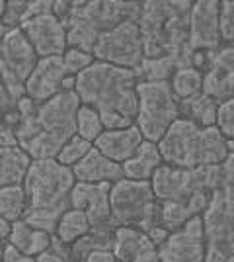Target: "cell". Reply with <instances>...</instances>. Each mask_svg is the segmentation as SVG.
<instances>
[{"label": "cell", "mask_w": 234, "mask_h": 262, "mask_svg": "<svg viewBox=\"0 0 234 262\" xmlns=\"http://www.w3.org/2000/svg\"><path fill=\"white\" fill-rule=\"evenodd\" d=\"M137 84L135 71L96 61L76 77L74 92L84 106L100 114L106 129H123L135 125L137 120Z\"/></svg>", "instance_id": "cell-1"}, {"label": "cell", "mask_w": 234, "mask_h": 262, "mask_svg": "<svg viewBox=\"0 0 234 262\" xmlns=\"http://www.w3.org/2000/svg\"><path fill=\"white\" fill-rule=\"evenodd\" d=\"M82 102L76 92H61L39 104L34 116L23 118L16 127L20 147L34 161L57 159L68 139L76 135V116Z\"/></svg>", "instance_id": "cell-2"}, {"label": "cell", "mask_w": 234, "mask_h": 262, "mask_svg": "<svg viewBox=\"0 0 234 262\" xmlns=\"http://www.w3.org/2000/svg\"><path fill=\"white\" fill-rule=\"evenodd\" d=\"M193 2H143L139 30L145 45V59L174 57L179 67H191L193 51L190 49V12Z\"/></svg>", "instance_id": "cell-3"}, {"label": "cell", "mask_w": 234, "mask_h": 262, "mask_svg": "<svg viewBox=\"0 0 234 262\" xmlns=\"http://www.w3.org/2000/svg\"><path fill=\"white\" fill-rule=\"evenodd\" d=\"M76 184L72 168L61 164L57 159L34 161L25 176L28 211L23 221L35 229L55 235L59 219L70 209V194Z\"/></svg>", "instance_id": "cell-4"}, {"label": "cell", "mask_w": 234, "mask_h": 262, "mask_svg": "<svg viewBox=\"0 0 234 262\" xmlns=\"http://www.w3.org/2000/svg\"><path fill=\"white\" fill-rule=\"evenodd\" d=\"M164 164L178 168L219 166L228 155V139L217 125L201 127L193 121L179 118L172 123L162 141L158 143Z\"/></svg>", "instance_id": "cell-5"}, {"label": "cell", "mask_w": 234, "mask_h": 262, "mask_svg": "<svg viewBox=\"0 0 234 262\" xmlns=\"http://www.w3.org/2000/svg\"><path fill=\"white\" fill-rule=\"evenodd\" d=\"M143 2H72L67 22L68 47L92 53L101 35L127 20H139Z\"/></svg>", "instance_id": "cell-6"}, {"label": "cell", "mask_w": 234, "mask_h": 262, "mask_svg": "<svg viewBox=\"0 0 234 262\" xmlns=\"http://www.w3.org/2000/svg\"><path fill=\"white\" fill-rule=\"evenodd\" d=\"M207 260L234 262V151L223 163V174L203 213Z\"/></svg>", "instance_id": "cell-7"}, {"label": "cell", "mask_w": 234, "mask_h": 262, "mask_svg": "<svg viewBox=\"0 0 234 262\" xmlns=\"http://www.w3.org/2000/svg\"><path fill=\"white\" fill-rule=\"evenodd\" d=\"M112 217L117 227H137L148 231L160 227V202L156 200L150 180L123 178L112 186Z\"/></svg>", "instance_id": "cell-8"}, {"label": "cell", "mask_w": 234, "mask_h": 262, "mask_svg": "<svg viewBox=\"0 0 234 262\" xmlns=\"http://www.w3.org/2000/svg\"><path fill=\"white\" fill-rule=\"evenodd\" d=\"M137 98L139 108L135 125L146 141L160 143L172 123L179 120V100L170 80H139Z\"/></svg>", "instance_id": "cell-9"}, {"label": "cell", "mask_w": 234, "mask_h": 262, "mask_svg": "<svg viewBox=\"0 0 234 262\" xmlns=\"http://www.w3.org/2000/svg\"><path fill=\"white\" fill-rule=\"evenodd\" d=\"M223 174V164L178 168L162 164L154 172L150 184L158 202H184V200H211Z\"/></svg>", "instance_id": "cell-10"}, {"label": "cell", "mask_w": 234, "mask_h": 262, "mask_svg": "<svg viewBox=\"0 0 234 262\" xmlns=\"http://www.w3.org/2000/svg\"><path fill=\"white\" fill-rule=\"evenodd\" d=\"M92 53L96 61L137 71L145 61V45L139 24L135 20H127L115 26L98 39Z\"/></svg>", "instance_id": "cell-11"}, {"label": "cell", "mask_w": 234, "mask_h": 262, "mask_svg": "<svg viewBox=\"0 0 234 262\" xmlns=\"http://www.w3.org/2000/svg\"><path fill=\"white\" fill-rule=\"evenodd\" d=\"M160 262H205L207 260V237L203 215L191 217L188 223L172 231L168 239L158 247Z\"/></svg>", "instance_id": "cell-12"}, {"label": "cell", "mask_w": 234, "mask_h": 262, "mask_svg": "<svg viewBox=\"0 0 234 262\" xmlns=\"http://www.w3.org/2000/svg\"><path fill=\"white\" fill-rule=\"evenodd\" d=\"M223 47L221 37V2L199 0L190 12V49L193 53L213 55Z\"/></svg>", "instance_id": "cell-13"}, {"label": "cell", "mask_w": 234, "mask_h": 262, "mask_svg": "<svg viewBox=\"0 0 234 262\" xmlns=\"http://www.w3.org/2000/svg\"><path fill=\"white\" fill-rule=\"evenodd\" d=\"M2 45H0V73L20 78L28 82L34 69L39 63V55L30 43L22 28H2Z\"/></svg>", "instance_id": "cell-14"}, {"label": "cell", "mask_w": 234, "mask_h": 262, "mask_svg": "<svg viewBox=\"0 0 234 262\" xmlns=\"http://www.w3.org/2000/svg\"><path fill=\"white\" fill-rule=\"evenodd\" d=\"M113 184H88L76 182L70 194V208L80 209L88 215L92 229H117L112 217V194Z\"/></svg>", "instance_id": "cell-15"}, {"label": "cell", "mask_w": 234, "mask_h": 262, "mask_svg": "<svg viewBox=\"0 0 234 262\" xmlns=\"http://www.w3.org/2000/svg\"><path fill=\"white\" fill-rule=\"evenodd\" d=\"M22 32L35 47L39 59L45 57H63L68 49L67 26L55 14H43L32 18L22 26Z\"/></svg>", "instance_id": "cell-16"}, {"label": "cell", "mask_w": 234, "mask_h": 262, "mask_svg": "<svg viewBox=\"0 0 234 262\" xmlns=\"http://www.w3.org/2000/svg\"><path fill=\"white\" fill-rule=\"evenodd\" d=\"M67 77L70 75L67 73L63 57L39 59L32 77L25 82V94H28V98L34 100L35 104H43L63 92V84H65Z\"/></svg>", "instance_id": "cell-17"}, {"label": "cell", "mask_w": 234, "mask_h": 262, "mask_svg": "<svg viewBox=\"0 0 234 262\" xmlns=\"http://www.w3.org/2000/svg\"><path fill=\"white\" fill-rule=\"evenodd\" d=\"M112 251L119 262H160L158 245L137 227H117Z\"/></svg>", "instance_id": "cell-18"}, {"label": "cell", "mask_w": 234, "mask_h": 262, "mask_svg": "<svg viewBox=\"0 0 234 262\" xmlns=\"http://www.w3.org/2000/svg\"><path fill=\"white\" fill-rule=\"evenodd\" d=\"M72 172L76 182H88V184H115L125 178L123 164L108 159L96 147H92V151L72 168Z\"/></svg>", "instance_id": "cell-19"}, {"label": "cell", "mask_w": 234, "mask_h": 262, "mask_svg": "<svg viewBox=\"0 0 234 262\" xmlns=\"http://www.w3.org/2000/svg\"><path fill=\"white\" fill-rule=\"evenodd\" d=\"M143 141H145V137H143L141 129L137 125H131V127H123V129H106L96 139L94 147L101 151L108 159L123 164L137 153V149L141 147Z\"/></svg>", "instance_id": "cell-20"}, {"label": "cell", "mask_w": 234, "mask_h": 262, "mask_svg": "<svg viewBox=\"0 0 234 262\" xmlns=\"http://www.w3.org/2000/svg\"><path fill=\"white\" fill-rule=\"evenodd\" d=\"M162 164L164 161L158 149V143L145 139L137 149V153L123 163V172H125V178H131V180H152L154 172Z\"/></svg>", "instance_id": "cell-21"}, {"label": "cell", "mask_w": 234, "mask_h": 262, "mask_svg": "<svg viewBox=\"0 0 234 262\" xmlns=\"http://www.w3.org/2000/svg\"><path fill=\"white\" fill-rule=\"evenodd\" d=\"M32 164V155L22 147H0V184H23Z\"/></svg>", "instance_id": "cell-22"}, {"label": "cell", "mask_w": 234, "mask_h": 262, "mask_svg": "<svg viewBox=\"0 0 234 262\" xmlns=\"http://www.w3.org/2000/svg\"><path fill=\"white\" fill-rule=\"evenodd\" d=\"M12 247H16L20 252L28 254V256H34L37 258L39 254H43L51 249V243H53V235L47 233V231L35 229L30 223H25L23 219L14 223V229L8 239Z\"/></svg>", "instance_id": "cell-23"}, {"label": "cell", "mask_w": 234, "mask_h": 262, "mask_svg": "<svg viewBox=\"0 0 234 262\" xmlns=\"http://www.w3.org/2000/svg\"><path fill=\"white\" fill-rule=\"evenodd\" d=\"M217 112H219V102L205 92L179 102V118H186L201 127L217 125Z\"/></svg>", "instance_id": "cell-24"}, {"label": "cell", "mask_w": 234, "mask_h": 262, "mask_svg": "<svg viewBox=\"0 0 234 262\" xmlns=\"http://www.w3.org/2000/svg\"><path fill=\"white\" fill-rule=\"evenodd\" d=\"M90 231H92V223H90L88 215L80 209L70 208L59 219L55 237L59 241H63L65 245H74L78 239L86 237Z\"/></svg>", "instance_id": "cell-25"}, {"label": "cell", "mask_w": 234, "mask_h": 262, "mask_svg": "<svg viewBox=\"0 0 234 262\" xmlns=\"http://www.w3.org/2000/svg\"><path fill=\"white\" fill-rule=\"evenodd\" d=\"M203 78H205V75L199 69H195V67H179L170 78V84H172L176 98L181 102V100L193 98V96L203 92Z\"/></svg>", "instance_id": "cell-26"}, {"label": "cell", "mask_w": 234, "mask_h": 262, "mask_svg": "<svg viewBox=\"0 0 234 262\" xmlns=\"http://www.w3.org/2000/svg\"><path fill=\"white\" fill-rule=\"evenodd\" d=\"M28 211V194L23 184L2 186L0 188V215L12 223L25 217Z\"/></svg>", "instance_id": "cell-27"}, {"label": "cell", "mask_w": 234, "mask_h": 262, "mask_svg": "<svg viewBox=\"0 0 234 262\" xmlns=\"http://www.w3.org/2000/svg\"><path fill=\"white\" fill-rule=\"evenodd\" d=\"M176 69H179V65L174 57H158L145 59L135 73L139 80H170Z\"/></svg>", "instance_id": "cell-28"}, {"label": "cell", "mask_w": 234, "mask_h": 262, "mask_svg": "<svg viewBox=\"0 0 234 262\" xmlns=\"http://www.w3.org/2000/svg\"><path fill=\"white\" fill-rule=\"evenodd\" d=\"M106 131V125L101 121V116L90 106H80L76 116V135L90 143H96V139Z\"/></svg>", "instance_id": "cell-29"}, {"label": "cell", "mask_w": 234, "mask_h": 262, "mask_svg": "<svg viewBox=\"0 0 234 262\" xmlns=\"http://www.w3.org/2000/svg\"><path fill=\"white\" fill-rule=\"evenodd\" d=\"M28 0H0V24L2 28H22L28 20Z\"/></svg>", "instance_id": "cell-30"}, {"label": "cell", "mask_w": 234, "mask_h": 262, "mask_svg": "<svg viewBox=\"0 0 234 262\" xmlns=\"http://www.w3.org/2000/svg\"><path fill=\"white\" fill-rule=\"evenodd\" d=\"M92 147H94V143L82 139L80 135H74V137L68 139L67 145L61 149L57 161L61 164H65V166H68V168H74V166L92 151Z\"/></svg>", "instance_id": "cell-31"}, {"label": "cell", "mask_w": 234, "mask_h": 262, "mask_svg": "<svg viewBox=\"0 0 234 262\" xmlns=\"http://www.w3.org/2000/svg\"><path fill=\"white\" fill-rule=\"evenodd\" d=\"M63 61H65L68 75L70 77H78V75H82L84 71H88L90 67L96 63V57H94V53H88L84 49L68 47L67 53L63 55Z\"/></svg>", "instance_id": "cell-32"}, {"label": "cell", "mask_w": 234, "mask_h": 262, "mask_svg": "<svg viewBox=\"0 0 234 262\" xmlns=\"http://www.w3.org/2000/svg\"><path fill=\"white\" fill-rule=\"evenodd\" d=\"M217 127L221 129V133L228 141H234V98L224 100V102L219 104Z\"/></svg>", "instance_id": "cell-33"}, {"label": "cell", "mask_w": 234, "mask_h": 262, "mask_svg": "<svg viewBox=\"0 0 234 262\" xmlns=\"http://www.w3.org/2000/svg\"><path fill=\"white\" fill-rule=\"evenodd\" d=\"M221 37L223 43L234 41V0L221 2Z\"/></svg>", "instance_id": "cell-34"}, {"label": "cell", "mask_w": 234, "mask_h": 262, "mask_svg": "<svg viewBox=\"0 0 234 262\" xmlns=\"http://www.w3.org/2000/svg\"><path fill=\"white\" fill-rule=\"evenodd\" d=\"M37 262H70V247L53 235L51 249L37 256Z\"/></svg>", "instance_id": "cell-35"}, {"label": "cell", "mask_w": 234, "mask_h": 262, "mask_svg": "<svg viewBox=\"0 0 234 262\" xmlns=\"http://www.w3.org/2000/svg\"><path fill=\"white\" fill-rule=\"evenodd\" d=\"M0 147H20L16 127L10 123H4V121H2V129H0Z\"/></svg>", "instance_id": "cell-36"}, {"label": "cell", "mask_w": 234, "mask_h": 262, "mask_svg": "<svg viewBox=\"0 0 234 262\" xmlns=\"http://www.w3.org/2000/svg\"><path fill=\"white\" fill-rule=\"evenodd\" d=\"M4 262H37V258L20 252L10 243H4Z\"/></svg>", "instance_id": "cell-37"}, {"label": "cell", "mask_w": 234, "mask_h": 262, "mask_svg": "<svg viewBox=\"0 0 234 262\" xmlns=\"http://www.w3.org/2000/svg\"><path fill=\"white\" fill-rule=\"evenodd\" d=\"M70 12H72V2H55V6H53V14L65 26H67L68 18H70Z\"/></svg>", "instance_id": "cell-38"}, {"label": "cell", "mask_w": 234, "mask_h": 262, "mask_svg": "<svg viewBox=\"0 0 234 262\" xmlns=\"http://www.w3.org/2000/svg\"><path fill=\"white\" fill-rule=\"evenodd\" d=\"M84 262H117V258L110 249H98V251L92 252Z\"/></svg>", "instance_id": "cell-39"}, {"label": "cell", "mask_w": 234, "mask_h": 262, "mask_svg": "<svg viewBox=\"0 0 234 262\" xmlns=\"http://www.w3.org/2000/svg\"><path fill=\"white\" fill-rule=\"evenodd\" d=\"M12 229H14V223L8 221V219L0 217V237H2V243H8L12 235Z\"/></svg>", "instance_id": "cell-40"}, {"label": "cell", "mask_w": 234, "mask_h": 262, "mask_svg": "<svg viewBox=\"0 0 234 262\" xmlns=\"http://www.w3.org/2000/svg\"><path fill=\"white\" fill-rule=\"evenodd\" d=\"M117 262H119V260H117Z\"/></svg>", "instance_id": "cell-41"}]
</instances>
